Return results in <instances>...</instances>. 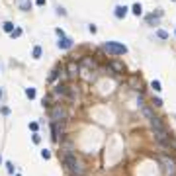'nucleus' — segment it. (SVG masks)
Segmentation results:
<instances>
[{
    "mask_svg": "<svg viewBox=\"0 0 176 176\" xmlns=\"http://www.w3.org/2000/svg\"><path fill=\"white\" fill-rule=\"evenodd\" d=\"M174 35H176V33H174Z\"/></svg>",
    "mask_w": 176,
    "mask_h": 176,
    "instance_id": "nucleus-35",
    "label": "nucleus"
},
{
    "mask_svg": "<svg viewBox=\"0 0 176 176\" xmlns=\"http://www.w3.org/2000/svg\"><path fill=\"white\" fill-rule=\"evenodd\" d=\"M160 16H163V12L159 10V12H157V16H155V14H151V16H147V22H149V24L153 26V24H157V22H159V18H160Z\"/></svg>",
    "mask_w": 176,
    "mask_h": 176,
    "instance_id": "nucleus-11",
    "label": "nucleus"
},
{
    "mask_svg": "<svg viewBox=\"0 0 176 176\" xmlns=\"http://www.w3.org/2000/svg\"><path fill=\"white\" fill-rule=\"evenodd\" d=\"M67 94H71V92H69V86L59 84V86L55 88V96H67Z\"/></svg>",
    "mask_w": 176,
    "mask_h": 176,
    "instance_id": "nucleus-10",
    "label": "nucleus"
},
{
    "mask_svg": "<svg viewBox=\"0 0 176 176\" xmlns=\"http://www.w3.org/2000/svg\"><path fill=\"white\" fill-rule=\"evenodd\" d=\"M51 120L53 121H67L69 120V114H67V110H65L63 106H53L51 108Z\"/></svg>",
    "mask_w": 176,
    "mask_h": 176,
    "instance_id": "nucleus-4",
    "label": "nucleus"
},
{
    "mask_svg": "<svg viewBox=\"0 0 176 176\" xmlns=\"http://www.w3.org/2000/svg\"><path fill=\"white\" fill-rule=\"evenodd\" d=\"M37 6H45V0H37Z\"/></svg>",
    "mask_w": 176,
    "mask_h": 176,
    "instance_id": "nucleus-31",
    "label": "nucleus"
},
{
    "mask_svg": "<svg viewBox=\"0 0 176 176\" xmlns=\"http://www.w3.org/2000/svg\"><path fill=\"white\" fill-rule=\"evenodd\" d=\"M29 129H32V131H37V123L32 121V123H29Z\"/></svg>",
    "mask_w": 176,
    "mask_h": 176,
    "instance_id": "nucleus-26",
    "label": "nucleus"
},
{
    "mask_svg": "<svg viewBox=\"0 0 176 176\" xmlns=\"http://www.w3.org/2000/svg\"><path fill=\"white\" fill-rule=\"evenodd\" d=\"M0 98H2V90H0Z\"/></svg>",
    "mask_w": 176,
    "mask_h": 176,
    "instance_id": "nucleus-33",
    "label": "nucleus"
},
{
    "mask_svg": "<svg viewBox=\"0 0 176 176\" xmlns=\"http://www.w3.org/2000/svg\"><path fill=\"white\" fill-rule=\"evenodd\" d=\"M57 45H59V49H71L72 47V39L71 37H59V41H57Z\"/></svg>",
    "mask_w": 176,
    "mask_h": 176,
    "instance_id": "nucleus-7",
    "label": "nucleus"
},
{
    "mask_svg": "<svg viewBox=\"0 0 176 176\" xmlns=\"http://www.w3.org/2000/svg\"><path fill=\"white\" fill-rule=\"evenodd\" d=\"M57 14H61V16H67V12H65L63 8H57Z\"/></svg>",
    "mask_w": 176,
    "mask_h": 176,
    "instance_id": "nucleus-29",
    "label": "nucleus"
},
{
    "mask_svg": "<svg viewBox=\"0 0 176 176\" xmlns=\"http://www.w3.org/2000/svg\"><path fill=\"white\" fill-rule=\"evenodd\" d=\"M157 35H159V39H168V37H170L168 32H164V29H157Z\"/></svg>",
    "mask_w": 176,
    "mask_h": 176,
    "instance_id": "nucleus-14",
    "label": "nucleus"
},
{
    "mask_svg": "<svg viewBox=\"0 0 176 176\" xmlns=\"http://www.w3.org/2000/svg\"><path fill=\"white\" fill-rule=\"evenodd\" d=\"M131 12H133L135 16H141V14H143V6L137 2V4H133V6H131Z\"/></svg>",
    "mask_w": 176,
    "mask_h": 176,
    "instance_id": "nucleus-12",
    "label": "nucleus"
},
{
    "mask_svg": "<svg viewBox=\"0 0 176 176\" xmlns=\"http://www.w3.org/2000/svg\"><path fill=\"white\" fill-rule=\"evenodd\" d=\"M149 123H151V129H153V131H163V129H166L164 123H163V120H160V117H157V115L151 117Z\"/></svg>",
    "mask_w": 176,
    "mask_h": 176,
    "instance_id": "nucleus-6",
    "label": "nucleus"
},
{
    "mask_svg": "<svg viewBox=\"0 0 176 176\" xmlns=\"http://www.w3.org/2000/svg\"><path fill=\"white\" fill-rule=\"evenodd\" d=\"M127 10H129L127 6H121V4H120V6H115V10H114V16H115L117 20H121V18H125V16H127Z\"/></svg>",
    "mask_w": 176,
    "mask_h": 176,
    "instance_id": "nucleus-8",
    "label": "nucleus"
},
{
    "mask_svg": "<svg viewBox=\"0 0 176 176\" xmlns=\"http://www.w3.org/2000/svg\"><path fill=\"white\" fill-rule=\"evenodd\" d=\"M10 35H12V39H14V37H20V35H22V29H20V27H16Z\"/></svg>",
    "mask_w": 176,
    "mask_h": 176,
    "instance_id": "nucleus-21",
    "label": "nucleus"
},
{
    "mask_svg": "<svg viewBox=\"0 0 176 176\" xmlns=\"http://www.w3.org/2000/svg\"><path fill=\"white\" fill-rule=\"evenodd\" d=\"M0 164H2V157H0Z\"/></svg>",
    "mask_w": 176,
    "mask_h": 176,
    "instance_id": "nucleus-32",
    "label": "nucleus"
},
{
    "mask_svg": "<svg viewBox=\"0 0 176 176\" xmlns=\"http://www.w3.org/2000/svg\"><path fill=\"white\" fill-rule=\"evenodd\" d=\"M41 159H45V160H47V159H51V153H49L47 149H43V151H41Z\"/></svg>",
    "mask_w": 176,
    "mask_h": 176,
    "instance_id": "nucleus-23",
    "label": "nucleus"
},
{
    "mask_svg": "<svg viewBox=\"0 0 176 176\" xmlns=\"http://www.w3.org/2000/svg\"><path fill=\"white\" fill-rule=\"evenodd\" d=\"M67 75H69V78H76V76L80 75V67H78L75 61H71V63L67 65Z\"/></svg>",
    "mask_w": 176,
    "mask_h": 176,
    "instance_id": "nucleus-5",
    "label": "nucleus"
},
{
    "mask_svg": "<svg viewBox=\"0 0 176 176\" xmlns=\"http://www.w3.org/2000/svg\"><path fill=\"white\" fill-rule=\"evenodd\" d=\"M14 176H22V174H14Z\"/></svg>",
    "mask_w": 176,
    "mask_h": 176,
    "instance_id": "nucleus-34",
    "label": "nucleus"
},
{
    "mask_svg": "<svg viewBox=\"0 0 176 176\" xmlns=\"http://www.w3.org/2000/svg\"><path fill=\"white\" fill-rule=\"evenodd\" d=\"M143 114H145V117H149V120H151V117H155V114H153L151 108H143Z\"/></svg>",
    "mask_w": 176,
    "mask_h": 176,
    "instance_id": "nucleus-18",
    "label": "nucleus"
},
{
    "mask_svg": "<svg viewBox=\"0 0 176 176\" xmlns=\"http://www.w3.org/2000/svg\"><path fill=\"white\" fill-rule=\"evenodd\" d=\"M6 170H8V174H14V170H16V168H14V163H6Z\"/></svg>",
    "mask_w": 176,
    "mask_h": 176,
    "instance_id": "nucleus-20",
    "label": "nucleus"
},
{
    "mask_svg": "<svg viewBox=\"0 0 176 176\" xmlns=\"http://www.w3.org/2000/svg\"><path fill=\"white\" fill-rule=\"evenodd\" d=\"M22 8H24V10H29V8H32V2H24V4H22Z\"/></svg>",
    "mask_w": 176,
    "mask_h": 176,
    "instance_id": "nucleus-27",
    "label": "nucleus"
},
{
    "mask_svg": "<svg viewBox=\"0 0 176 176\" xmlns=\"http://www.w3.org/2000/svg\"><path fill=\"white\" fill-rule=\"evenodd\" d=\"M63 166L71 176H82L84 174V164L76 159V155L72 153H65L63 155Z\"/></svg>",
    "mask_w": 176,
    "mask_h": 176,
    "instance_id": "nucleus-1",
    "label": "nucleus"
},
{
    "mask_svg": "<svg viewBox=\"0 0 176 176\" xmlns=\"http://www.w3.org/2000/svg\"><path fill=\"white\" fill-rule=\"evenodd\" d=\"M104 51H106L108 55L117 57V55H125L127 53V47L123 45V43H117V41H106L104 43Z\"/></svg>",
    "mask_w": 176,
    "mask_h": 176,
    "instance_id": "nucleus-2",
    "label": "nucleus"
},
{
    "mask_svg": "<svg viewBox=\"0 0 176 176\" xmlns=\"http://www.w3.org/2000/svg\"><path fill=\"white\" fill-rule=\"evenodd\" d=\"M49 102H51V98L47 96V98H43V106H49Z\"/></svg>",
    "mask_w": 176,
    "mask_h": 176,
    "instance_id": "nucleus-30",
    "label": "nucleus"
},
{
    "mask_svg": "<svg viewBox=\"0 0 176 176\" xmlns=\"http://www.w3.org/2000/svg\"><path fill=\"white\" fill-rule=\"evenodd\" d=\"M153 106H155V108H160V106H163V100H160L159 96H155V98H153Z\"/></svg>",
    "mask_w": 176,
    "mask_h": 176,
    "instance_id": "nucleus-19",
    "label": "nucleus"
},
{
    "mask_svg": "<svg viewBox=\"0 0 176 176\" xmlns=\"http://www.w3.org/2000/svg\"><path fill=\"white\" fill-rule=\"evenodd\" d=\"M112 71H115V72H123L125 71V67H123V63H120V61H110V65H108Z\"/></svg>",
    "mask_w": 176,
    "mask_h": 176,
    "instance_id": "nucleus-9",
    "label": "nucleus"
},
{
    "mask_svg": "<svg viewBox=\"0 0 176 176\" xmlns=\"http://www.w3.org/2000/svg\"><path fill=\"white\" fill-rule=\"evenodd\" d=\"M159 163L163 164V170L168 174V176H174L176 174V160L168 155H159Z\"/></svg>",
    "mask_w": 176,
    "mask_h": 176,
    "instance_id": "nucleus-3",
    "label": "nucleus"
},
{
    "mask_svg": "<svg viewBox=\"0 0 176 176\" xmlns=\"http://www.w3.org/2000/svg\"><path fill=\"white\" fill-rule=\"evenodd\" d=\"M55 33L59 35V37H65V32H63V29H61V27H57V29H55Z\"/></svg>",
    "mask_w": 176,
    "mask_h": 176,
    "instance_id": "nucleus-25",
    "label": "nucleus"
},
{
    "mask_svg": "<svg viewBox=\"0 0 176 176\" xmlns=\"http://www.w3.org/2000/svg\"><path fill=\"white\" fill-rule=\"evenodd\" d=\"M151 88H153L155 92H160V90H163V88H160V80H153V82H151Z\"/></svg>",
    "mask_w": 176,
    "mask_h": 176,
    "instance_id": "nucleus-15",
    "label": "nucleus"
},
{
    "mask_svg": "<svg viewBox=\"0 0 176 176\" xmlns=\"http://www.w3.org/2000/svg\"><path fill=\"white\" fill-rule=\"evenodd\" d=\"M59 76V71H53V72H51V75H49V80H51V82H53V80Z\"/></svg>",
    "mask_w": 176,
    "mask_h": 176,
    "instance_id": "nucleus-24",
    "label": "nucleus"
},
{
    "mask_svg": "<svg viewBox=\"0 0 176 176\" xmlns=\"http://www.w3.org/2000/svg\"><path fill=\"white\" fill-rule=\"evenodd\" d=\"M32 141H33L35 145H39V143H41V137H39L37 133H33V135H32Z\"/></svg>",
    "mask_w": 176,
    "mask_h": 176,
    "instance_id": "nucleus-22",
    "label": "nucleus"
},
{
    "mask_svg": "<svg viewBox=\"0 0 176 176\" xmlns=\"http://www.w3.org/2000/svg\"><path fill=\"white\" fill-rule=\"evenodd\" d=\"M32 55H33V59H39V57H41V47H39V45H35L33 51H32Z\"/></svg>",
    "mask_w": 176,
    "mask_h": 176,
    "instance_id": "nucleus-16",
    "label": "nucleus"
},
{
    "mask_svg": "<svg viewBox=\"0 0 176 176\" xmlns=\"http://www.w3.org/2000/svg\"><path fill=\"white\" fill-rule=\"evenodd\" d=\"M88 32H90V33H96L98 29H96V26H88Z\"/></svg>",
    "mask_w": 176,
    "mask_h": 176,
    "instance_id": "nucleus-28",
    "label": "nucleus"
},
{
    "mask_svg": "<svg viewBox=\"0 0 176 176\" xmlns=\"http://www.w3.org/2000/svg\"><path fill=\"white\" fill-rule=\"evenodd\" d=\"M26 96H27L29 100H33V98H35V88H26Z\"/></svg>",
    "mask_w": 176,
    "mask_h": 176,
    "instance_id": "nucleus-17",
    "label": "nucleus"
},
{
    "mask_svg": "<svg viewBox=\"0 0 176 176\" xmlns=\"http://www.w3.org/2000/svg\"><path fill=\"white\" fill-rule=\"evenodd\" d=\"M2 27H4V32H8V33H12V32H14V24H12V22H4Z\"/></svg>",
    "mask_w": 176,
    "mask_h": 176,
    "instance_id": "nucleus-13",
    "label": "nucleus"
}]
</instances>
